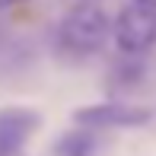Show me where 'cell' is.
Masks as SVG:
<instances>
[{
	"label": "cell",
	"mask_w": 156,
	"mask_h": 156,
	"mask_svg": "<svg viewBox=\"0 0 156 156\" xmlns=\"http://www.w3.org/2000/svg\"><path fill=\"white\" fill-rule=\"evenodd\" d=\"M38 124L41 118L32 108H19V105L0 108V156H16L32 140Z\"/></svg>",
	"instance_id": "obj_4"
},
{
	"label": "cell",
	"mask_w": 156,
	"mask_h": 156,
	"mask_svg": "<svg viewBox=\"0 0 156 156\" xmlns=\"http://www.w3.org/2000/svg\"><path fill=\"white\" fill-rule=\"evenodd\" d=\"M140 3H150V6H156V0H140Z\"/></svg>",
	"instance_id": "obj_8"
},
{
	"label": "cell",
	"mask_w": 156,
	"mask_h": 156,
	"mask_svg": "<svg viewBox=\"0 0 156 156\" xmlns=\"http://www.w3.org/2000/svg\"><path fill=\"white\" fill-rule=\"evenodd\" d=\"M150 112L140 105H124V102H99L73 112V121L89 131H112V127H140L150 121Z\"/></svg>",
	"instance_id": "obj_3"
},
{
	"label": "cell",
	"mask_w": 156,
	"mask_h": 156,
	"mask_svg": "<svg viewBox=\"0 0 156 156\" xmlns=\"http://www.w3.org/2000/svg\"><path fill=\"white\" fill-rule=\"evenodd\" d=\"M112 35V23L99 6H70V13L58 26V45L67 54H96L105 48Z\"/></svg>",
	"instance_id": "obj_1"
},
{
	"label": "cell",
	"mask_w": 156,
	"mask_h": 156,
	"mask_svg": "<svg viewBox=\"0 0 156 156\" xmlns=\"http://www.w3.org/2000/svg\"><path fill=\"white\" fill-rule=\"evenodd\" d=\"M16 3H23V0H0V10H6V6H16Z\"/></svg>",
	"instance_id": "obj_7"
},
{
	"label": "cell",
	"mask_w": 156,
	"mask_h": 156,
	"mask_svg": "<svg viewBox=\"0 0 156 156\" xmlns=\"http://www.w3.org/2000/svg\"><path fill=\"white\" fill-rule=\"evenodd\" d=\"M58 150H61V156H93L96 153V137H93L89 127H83V131L67 134Z\"/></svg>",
	"instance_id": "obj_5"
},
{
	"label": "cell",
	"mask_w": 156,
	"mask_h": 156,
	"mask_svg": "<svg viewBox=\"0 0 156 156\" xmlns=\"http://www.w3.org/2000/svg\"><path fill=\"white\" fill-rule=\"evenodd\" d=\"M70 6H99V0H67Z\"/></svg>",
	"instance_id": "obj_6"
},
{
	"label": "cell",
	"mask_w": 156,
	"mask_h": 156,
	"mask_svg": "<svg viewBox=\"0 0 156 156\" xmlns=\"http://www.w3.org/2000/svg\"><path fill=\"white\" fill-rule=\"evenodd\" d=\"M112 35H115V45L121 48L124 54H144L156 45V6L150 3H127L121 13H118L115 26H112Z\"/></svg>",
	"instance_id": "obj_2"
}]
</instances>
